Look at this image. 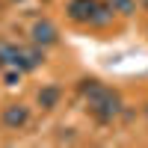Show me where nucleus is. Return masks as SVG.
<instances>
[{
	"instance_id": "obj_9",
	"label": "nucleus",
	"mask_w": 148,
	"mask_h": 148,
	"mask_svg": "<svg viewBox=\"0 0 148 148\" xmlns=\"http://www.w3.org/2000/svg\"><path fill=\"white\" fill-rule=\"evenodd\" d=\"M139 3H142V6H145V9H148V0H139Z\"/></svg>"
},
{
	"instance_id": "obj_6",
	"label": "nucleus",
	"mask_w": 148,
	"mask_h": 148,
	"mask_svg": "<svg viewBox=\"0 0 148 148\" xmlns=\"http://www.w3.org/2000/svg\"><path fill=\"white\" fill-rule=\"evenodd\" d=\"M18 45H9V42H0V65H15L18 62Z\"/></svg>"
},
{
	"instance_id": "obj_1",
	"label": "nucleus",
	"mask_w": 148,
	"mask_h": 148,
	"mask_svg": "<svg viewBox=\"0 0 148 148\" xmlns=\"http://www.w3.org/2000/svg\"><path fill=\"white\" fill-rule=\"evenodd\" d=\"M80 92H83V98H86V104H89V110L95 113V119L110 121L113 116H119L121 101H119V95H116L113 89L101 86L98 80H83V83H80Z\"/></svg>"
},
{
	"instance_id": "obj_3",
	"label": "nucleus",
	"mask_w": 148,
	"mask_h": 148,
	"mask_svg": "<svg viewBox=\"0 0 148 148\" xmlns=\"http://www.w3.org/2000/svg\"><path fill=\"white\" fill-rule=\"evenodd\" d=\"M30 121V110L24 107V104H9L6 110H3V125L9 127V130H18V127H24Z\"/></svg>"
},
{
	"instance_id": "obj_7",
	"label": "nucleus",
	"mask_w": 148,
	"mask_h": 148,
	"mask_svg": "<svg viewBox=\"0 0 148 148\" xmlns=\"http://www.w3.org/2000/svg\"><path fill=\"white\" fill-rule=\"evenodd\" d=\"M56 101H59V86H45V89L39 92V104H42L45 110L56 107Z\"/></svg>"
},
{
	"instance_id": "obj_5",
	"label": "nucleus",
	"mask_w": 148,
	"mask_h": 148,
	"mask_svg": "<svg viewBox=\"0 0 148 148\" xmlns=\"http://www.w3.org/2000/svg\"><path fill=\"white\" fill-rule=\"evenodd\" d=\"M45 62V53L39 51V45H36V47H21V51H18V68L21 71H33V68H39Z\"/></svg>"
},
{
	"instance_id": "obj_4",
	"label": "nucleus",
	"mask_w": 148,
	"mask_h": 148,
	"mask_svg": "<svg viewBox=\"0 0 148 148\" xmlns=\"http://www.w3.org/2000/svg\"><path fill=\"white\" fill-rule=\"evenodd\" d=\"M30 36H33V45H39V47H47V45H53L56 42V27L51 21H36L33 24V30H30Z\"/></svg>"
},
{
	"instance_id": "obj_10",
	"label": "nucleus",
	"mask_w": 148,
	"mask_h": 148,
	"mask_svg": "<svg viewBox=\"0 0 148 148\" xmlns=\"http://www.w3.org/2000/svg\"><path fill=\"white\" fill-rule=\"evenodd\" d=\"M145 116H148V107H145Z\"/></svg>"
},
{
	"instance_id": "obj_8",
	"label": "nucleus",
	"mask_w": 148,
	"mask_h": 148,
	"mask_svg": "<svg viewBox=\"0 0 148 148\" xmlns=\"http://www.w3.org/2000/svg\"><path fill=\"white\" fill-rule=\"evenodd\" d=\"M110 6H113L116 12H121V15H130L133 9H136V3H133V0H107Z\"/></svg>"
},
{
	"instance_id": "obj_2",
	"label": "nucleus",
	"mask_w": 148,
	"mask_h": 148,
	"mask_svg": "<svg viewBox=\"0 0 148 148\" xmlns=\"http://www.w3.org/2000/svg\"><path fill=\"white\" fill-rule=\"evenodd\" d=\"M101 3L98 0H68V18L77 24H95Z\"/></svg>"
}]
</instances>
